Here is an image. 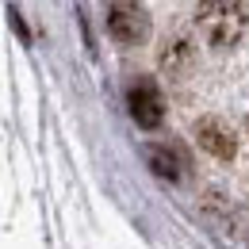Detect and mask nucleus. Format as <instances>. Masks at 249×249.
<instances>
[{
    "instance_id": "obj_1",
    "label": "nucleus",
    "mask_w": 249,
    "mask_h": 249,
    "mask_svg": "<svg viewBox=\"0 0 249 249\" xmlns=\"http://www.w3.org/2000/svg\"><path fill=\"white\" fill-rule=\"evenodd\" d=\"M249 27V16L242 8V0H199L196 4V35L215 46V50H226L234 46Z\"/></svg>"
},
{
    "instance_id": "obj_2",
    "label": "nucleus",
    "mask_w": 249,
    "mask_h": 249,
    "mask_svg": "<svg viewBox=\"0 0 249 249\" xmlns=\"http://www.w3.org/2000/svg\"><path fill=\"white\" fill-rule=\"evenodd\" d=\"M107 31H111L115 42H123V46H138V42L150 38V16H146V8L134 4V0H115V4L107 8Z\"/></svg>"
},
{
    "instance_id": "obj_3",
    "label": "nucleus",
    "mask_w": 249,
    "mask_h": 249,
    "mask_svg": "<svg viewBox=\"0 0 249 249\" xmlns=\"http://www.w3.org/2000/svg\"><path fill=\"white\" fill-rule=\"evenodd\" d=\"M126 107H130V119L146 130L161 126L165 119V100H161V89H157L150 77H138L126 85Z\"/></svg>"
},
{
    "instance_id": "obj_4",
    "label": "nucleus",
    "mask_w": 249,
    "mask_h": 249,
    "mask_svg": "<svg viewBox=\"0 0 249 249\" xmlns=\"http://www.w3.org/2000/svg\"><path fill=\"white\" fill-rule=\"evenodd\" d=\"M192 130H196V142H199L211 157H218V161H230V157L238 154V134H234V126L226 123V119L203 115V119H196Z\"/></svg>"
},
{
    "instance_id": "obj_5",
    "label": "nucleus",
    "mask_w": 249,
    "mask_h": 249,
    "mask_svg": "<svg viewBox=\"0 0 249 249\" xmlns=\"http://www.w3.org/2000/svg\"><path fill=\"white\" fill-rule=\"evenodd\" d=\"M146 165L154 169L161 180H184L188 177V157L177 142H150L146 146Z\"/></svg>"
},
{
    "instance_id": "obj_6",
    "label": "nucleus",
    "mask_w": 249,
    "mask_h": 249,
    "mask_svg": "<svg viewBox=\"0 0 249 249\" xmlns=\"http://www.w3.org/2000/svg\"><path fill=\"white\" fill-rule=\"evenodd\" d=\"M188 65H192V46H188L184 38H177V42H169V46L161 50V69H165L169 77H184Z\"/></svg>"
},
{
    "instance_id": "obj_7",
    "label": "nucleus",
    "mask_w": 249,
    "mask_h": 249,
    "mask_svg": "<svg viewBox=\"0 0 249 249\" xmlns=\"http://www.w3.org/2000/svg\"><path fill=\"white\" fill-rule=\"evenodd\" d=\"M246 130H249V123H246Z\"/></svg>"
}]
</instances>
